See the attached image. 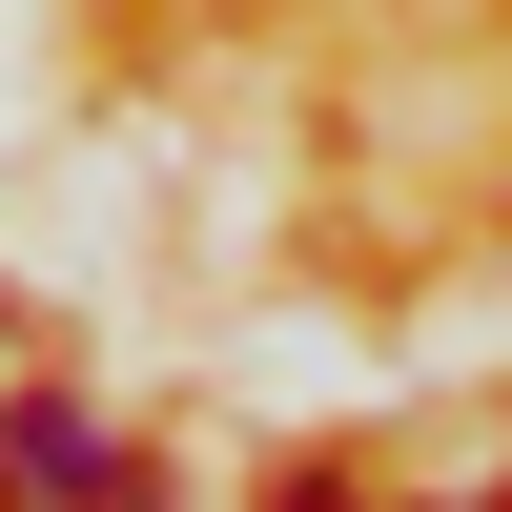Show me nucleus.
<instances>
[{
    "mask_svg": "<svg viewBox=\"0 0 512 512\" xmlns=\"http://www.w3.org/2000/svg\"><path fill=\"white\" fill-rule=\"evenodd\" d=\"M0 492H41V512H144L123 431H103V410H62V390H21V410H0Z\"/></svg>",
    "mask_w": 512,
    "mask_h": 512,
    "instance_id": "1",
    "label": "nucleus"
}]
</instances>
